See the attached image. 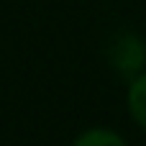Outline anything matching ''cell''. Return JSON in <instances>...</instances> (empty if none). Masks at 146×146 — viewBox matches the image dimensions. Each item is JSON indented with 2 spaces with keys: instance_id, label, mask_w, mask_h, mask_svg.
Masks as SVG:
<instances>
[{
  "instance_id": "obj_1",
  "label": "cell",
  "mask_w": 146,
  "mask_h": 146,
  "mask_svg": "<svg viewBox=\"0 0 146 146\" xmlns=\"http://www.w3.org/2000/svg\"><path fill=\"white\" fill-rule=\"evenodd\" d=\"M146 62V46L141 38H136L133 33H123L113 41L110 46V64L123 72V74H133L144 67Z\"/></svg>"
},
{
  "instance_id": "obj_3",
  "label": "cell",
  "mask_w": 146,
  "mask_h": 146,
  "mask_svg": "<svg viewBox=\"0 0 146 146\" xmlns=\"http://www.w3.org/2000/svg\"><path fill=\"white\" fill-rule=\"evenodd\" d=\"M74 146H126V141L108 128H92V131L82 133L74 141Z\"/></svg>"
},
{
  "instance_id": "obj_2",
  "label": "cell",
  "mask_w": 146,
  "mask_h": 146,
  "mask_svg": "<svg viewBox=\"0 0 146 146\" xmlns=\"http://www.w3.org/2000/svg\"><path fill=\"white\" fill-rule=\"evenodd\" d=\"M128 110H131L133 121L146 131V74L136 77L128 90Z\"/></svg>"
}]
</instances>
